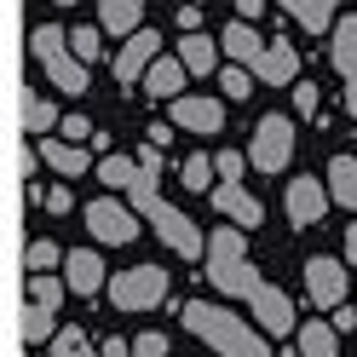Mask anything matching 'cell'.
I'll list each match as a JSON object with an SVG mask.
<instances>
[{"label": "cell", "instance_id": "6da1fadb", "mask_svg": "<svg viewBox=\"0 0 357 357\" xmlns=\"http://www.w3.org/2000/svg\"><path fill=\"white\" fill-rule=\"evenodd\" d=\"M185 328L196 334V340H208L213 351H225V357H271V340H259V334L231 317L225 305H208V300H190L185 305Z\"/></svg>", "mask_w": 357, "mask_h": 357}, {"label": "cell", "instance_id": "7a4b0ae2", "mask_svg": "<svg viewBox=\"0 0 357 357\" xmlns=\"http://www.w3.org/2000/svg\"><path fill=\"white\" fill-rule=\"evenodd\" d=\"M132 208L150 219V225H155V236H162L178 259H208V242L196 236V225H190V219L178 213V208H167V202H162V190H155V173H150V167L132 178Z\"/></svg>", "mask_w": 357, "mask_h": 357}, {"label": "cell", "instance_id": "3957f363", "mask_svg": "<svg viewBox=\"0 0 357 357\" xmlns=\"http://www.w3.org/2000/svg\"><path fill=\"white\" fill-rule=\"evenodd\" d=\"M208 282L225 300H254L259 271L248 265V248H242V225H219L208 236Z\"/></svg>", "mask_w": 357, "mask_h": 357}, {"label": "cell", "instance_id": "277c9868", "mask_svg": "<svg viewBox=\"0 0 357 357\" xmlns=\"http://www.w3.org/2000/svg\"><path fill=\"white\" fill-rule=\"evenodd\" d=\"M29 58L52 75L58 93H70V98H81V93H86V63L75 58V47H70V35H63V29H52V24L29 29Z\"/></svg>", "mask_w": 357, "mask_h": 357}, {"label": "cell", "instance_id": "5b68a950", "mask_svg": "<svg viewBox=\"0 0 357 357\" xmlns=\"http://www.w3.org/2000/svg\"><path fill=\"white\" fill-rule=\"evenodd\" d=\"M167 300V271L162 265H132V271L109 277V305L116 311H150Z\"/></svg>", "mask_w": 357, "mask_h": 357}, {"label": "cell", "instance_id": "8992f818", "mask_svg": "<svg viewBox=\"0 0 357 357\" xmlns=\"http://www.w3.org/2000/svg\"><path fill=\"white\" fill-rule=\"evenodd\" d=\"M288 155H294V121H288V116H259L248 162L265 167V173H282V167H288Z\"/></svg>", "mask_w": 357, "mask_h": 357}, {"label": "cell", "instance_id": "52a82bcc", "mask_svg": "<svg viewBox=\"0 0 357 357\" xmlns=\"http://www.w3.org/2000/svg\"><path fill=\"white\" fill-rule=\"evenodd\" d=\"M305 294L317 300L323 311H340V305H346V294H351V271H346L340 259H328V254L305 259Z\"/></svg>", "mask_w": 357, "mask_h": 357}, {"label": "cell", "instance_id": "ba28073f", "mask_svg": "<svg viewBox=\"0 0 357 357\" xmlns=\"http://www.w3.org/2000/svg\"><path fill=\"white\" fill-rule=\"evenodd\" d=\"M86 231L116 248V242H132L139 219H132V208H121V202H109V196H98V202H86Z\"/></svg>", "mask_w": 357, "mask_h": 357}, {"label": "cell", "instance_id": "9c48e42d", "mask_svg": "<svg viewBox=\"0 0 357 357\" xmlns=\"http://www.w3.org/2000/svg\"><path fill=\"white\" fill-rule=\"evenodd\" d=\"M328 202H334V196H328V185H323L317 173L288 178V219H294L300 231H305V225H317V219L328 213Z\"/></svg>", "mask_w": 357, "mask_h": 357}, {"label": "cell", "instance_id": "30bf717a", "mask_svg": "<svg viewBox=\"0 0 357 357\" xmlns=\"http://www.w3.org/2000/svg\"><path fill=\"white\" fill-rule=\"evenodd\" d=\"M248 305H254V317H259V328L271 334V340H282V334H294V300H288L282 288H271V282H259Z\"/></svg>", "mask_w": 357, "mask_h": 357}, {"label": "cell", "instance_id": "8fae6325", "mask_svg": "<svg viewBox=\"0 0 357 357\" xmlns=\"http://www.w3.org/2000/svg\"><path fill=\"white\" fill-rule=\"evenodd\" d=\"M155 58H162V35H155V29H139V35L121 47V58H116V81L139 86V81L150 75V63H155Z\"/></svg>", "mask_w": 357, "mask_h": 357}, {"label": "cell", "instance_id": "7c38bea8", "mask_svg": "<svg viewBox=\"0 0 357 357\" xmlns=\"http://www.w3.org/2000/svg\"><path fill=\"white\" fill-rule=\"evenodd\" d=\"M254 75L265 81V86H294L300 81V52L288 47V40H265V52H259V63H254Z\"/></svg>", "mask_w": 357, "mask_h": 357}, {"label": "cell", "instance_id": "4fadbf2b", "mask_svg": "<svg viewBox=\"0 0 357 357\" xmlns=\"http://www.w3.org/2000/svg\"><path fill=\"white\" fill-rule=\"evenodd\" d=\"M173 109V127H185V132H219V127H225V104H219V98H173L167 104Z\"/></svg>", "mask_w": 357, "mask_h": 357}, {"label": "cell", "instance_id": "5bb4252c", "mask_svg": "<svg viewBox=\"0 0 357 357\" xmlns=\"http://www.w3.org/2000/svg\"><path fill=\"white\" fill-rule=\"evenodd\" d=\"M63 282H70V294H98L104 288V259L86 254V248H70L63 254Z\"/></svg>", "mask_w": 357, "mask_h": 357}, {"label": "cell", "instance_id": "9a60e30c", "mask_svg": "<svg viewBox=\"0 0 357 357\" xmlns=\"http://www.w3.org/2000/svg\"><path fill=\"white\" fill-rule=\"evenodd\" d=\"M185 75H190V70H185L178 58H155V63H150V75H144V93L173 104V98H185V93H178V86H185Z\"/></svg>", "mask_w": 357, "mask_h": 357}, {"label": "cell", "instance_id": "2e32d148", "mask_svg": "<svg viewBox=\"0 0 357 357\" xmlns=\"http://www.w3.org/2000/svg\"><path fill=\"white\" fill-rule=\"evenodd\" d=\"M213 208L225 213L231 225H259V202H254L242 185H219V190H213Z\"/></svg>", "mask_w": 357, "mask_h": 357}, {"label": "cell", "instance_id": "e0dca14e", "mask_svg": "<svg viewBox=\"0 0 357 357\" xmlns=\"http://www.w3.org/2000/svg\"><path fill=\"white\" fill-rule=\"evenodd\" d=\"M139 17H144V0H98V24L109 35H139Z\"/></svg>", "mask_w": 357, "mask_h": 357}, {"label": "cell", "instance_id": "ac0fdd59", "mask_svg": "<svg viewBox=\"0 0 357 357\" xmlns=\"http://www.w3.org/2000/svg\"><path fill=\"white\" fill-rule=\"evenodd\" d=\"M40 162L63 178H75V173H86V150L70 144V139H40Z\"/></svg>", "mask_w": 357, "mask_h": 357}, {"label": "cell", "instance_id": "d6986e66", "mask_svg": "<svg viewBox=\"0 0 357 357\" xmlns=\"http://www.w3.org/2000/svg\"><path fill=\"white\" fill-rule=\"evenodd\" d=\"M259 52H265V40H259L254 24H242V17H236V24H225V58H236V63H248V70H254Z\"/></svg>", "mask_w": 357, "mask_h": 357}, {"label": "cell", "instance_id": "ffe728a7", "mask_svg": "<svg viewBox=\"0 0 357 357\" xmlns=\"http://www.w3.org/2000/svg\"><path fill=\"white\" fill-rule=\"evenodd\" d=\"M300 357H340V328L334 323H300Z\"/></svg>", "mask_w": 357, "mask_h": 357}, {"label": "cell", "instance_id": "44dd1931", "mask_svg": "<svg viewBox=\"0 0 357 357\" xmlns=\"http://www.w3.org/2000/svg\"><path fill=\"white\" fill-rule=\"evenodd\" d=\"M328 196L357 213V162H351V155H334V162H328Z\"/></svg>", "mask_w": 357, "mask_h": 357}, {"label": "cell", "instance_id": "7402d4cb", "mask_svg": "<svg viewBox=\"0 0 357 357\" xmlns=\"http://www.w3.org/2000/svg\"><path fill=\"white\" fill-rule=\"evenodd\" d=\"M277 6L288 12V17H300V24L317 35V29H334L340 17H334V0H277Z\"/></svg>", "mask_w": 357, "mask_h": 357}, {"label": "cell", "instance_id": "603a6c76", "mask_svg": "<svg viewBox=\"0 0 357 357\" xmlns=\"http://www.w3.org/2000/svg\"><path fill=\"white\" fill-rule=\"evenodd\" d=\"M178 63H185L190 75H208V70H219V47L208 35H185L178 40Z\"/></svg>", "mask_w": 357, "mask_h": 357}, {"label": "cell", "instance_id": "cb8c5ba5", "mask_svg": "<svg viewBox=\"0 0 357 357\" xmlns=\"http://www.w3.org/2000/svg\"><path fill=\"white\" fill-rule=\"evenodd\" d=\"M334 70L346 81H357V17H340V24H334Z\"/></svg>", "mask_w": 357, "mask_h": 357}, {"label": "cell", "instance_id": "d4e9b609", "mask_svg": "<svg viewBox=\"0 0 357 357\" xmlns=\"http://www.w3.org/2000/svg\"><path fill=\"white\" fill-rule=\"evenodd\" d=\"M63 294H70V282H63V277H52V271L29 277V305H40V311H58V305H63Z\"/></svg>", "mask_w": 357, "mask_h": 357}, {"label": "cell", "instance_id": "484cf974", "mask_svg": "<svg viewBox=\"0 0 357 357\" xmlns=\"http://www.w3.org/2000/svg\"><path fill=\"white\" fill-rule=\"evenodd\" d=\"M17 104H24V132H52L58 127V109L40 93H17Z\"/></svg>", "mask_w": 357, "mask_h": 357}, {"label": "cell", "instance_id": "4316f807", "mask_svg": "<svg viewBox=\"0 0 357 357\" xmlns=\"http://www.w3.org/2000/svg\"><path fill=\"white\" fill-rule=\"evenodd\" d=\"M139 173L144 167L132 162V155H104V162H98V178H104L109 190H132V178H139Z\"/></svg>", "mask_w": 357, "mask_h": 357}, {"label": "cell", "instance_id": "83f0119b", "mask_svg": "<svg viewBox=\"0 0 357 357\" xmlns=\"http://www.w3.org/2000/svg\"><path fill=\"white\" fill-rule=\"evenodd\" d=\"M52 317H58V311H40V305H29V311H24V340H29V346H40V340H58Z\"/></svg>", "mask_w": 357, "mask_h": 357}, {"label": "cell", "instance_id": "f1b7e54d", "mask_svg": "<svg viewBox=\"0 0 357 357\" xmlns=\"http://www.w3.org/2000/svg\"><path fill=\"white\" fill-rule=\"evenodd\" d=\"M24 265H29V277H40V271H52V265H63V248L58 242H29V254H24Z\"/></svg>", "mask_w": 357, "mask_h": 357}, {"label": "cell", "instance_id": "f546056e", "mask_svg": "<svg viewBox=\"0 0 357 357\" xmlns=\"http://www.w3.org/2000/svg\"><path fill=\"white\" fill-rule=\"evenodd\" d=\"M52 357H104V351H93V340H86L81 328H58V340H52Z\"/></svg>", "mask_w": 357, "mask_h": 357}, {"label": "cell", "instance_id": "4dcf8cb0", "mask_svg": "<svg viewBox=\"0 0 357 357\" xmlns=\"http://www.w3.org/2000/svg\"><path fill=\"white\" fill-rule=\"evenodd\" d=\"M213 155H190L185 162V190H213Z\"/></svg>", "mask_w": 357, "mask_h": 357}, {"label": "cell", "instance_id": "1f68e13d", "mask_svg": "<svg viewBox=\"0 0 357 357\" xmlns=\"http://www.w3.org/2000/svg\"><path fill=\"white\" fill-rule=\"evenodd\" d=\"M254 81H259V75H254V70H242V63H236V70H225V98H248V93H254Z\"/></svg>", "mask_w": 357, "mask_h": 357}, {"label": "cell", "instance_id": "d6a6232c", "mask_svg": "<svg viewBox=\"0 0 357 357\" xmlns=\"http://www.w3.org/2000/svg\"><path fill=\"white\" fill-rule=\"evenodd\" d=\"M70 47H75V58H81V63H93L104 40H98V29H75V35H70Z\"/></svg>", "mask_w": 357, "mask_h": 357}, {"label": "cell", "instance_id": "836d02e7", "mask_svg": "<svg viewBox=\"0 0 357 357\" xmlns=\"http://www.w3.org/2000/svg\"><path fill=\"white\" fill-rule=\"evenodd\" d=\"M213 167H219V178H225V185H236V178H242V167H248V162H242L236 150H219V155H213Z\"/></svg>", "mask_w": 357, "mask_h": 357}, {"label": "cell", "instance_id": "e575fe53", "mask_svg": "<svg viewBox=\"0 0 357 357\" xmlns=\"http://www.w3.org/2000/svg\"><path fill=\"white\" fill-rule=\"evenodd\" d=\"M132 357H167V334H139V340H132Z\"/></svg>", "mask_w": 357, "mask_h": 357}, {"label": "cell", "instance_id": "d590c367", "mask_svg": "<svg viewBox=\"0 0 357 357\" xmlns=\"http://www.w3.org/2000/svg\"><path fill=\"white\" fill-rule=\"evenodd\" d=\"M294 109L300 116H317V86L311 81H294Z\"/></svg>", "mask_w": 357, "mask_h": 357}, {"label": "cell", "instance_id": "8d00e7d4", "mask_svg": "<svg viewBox=\"0 0 357 357\" xmlns=\"http://www.w3.org/2000/svg\"><path fill=\"white\" fill-rule=\"evenodd\" d=\"M47 208H52V213H70V208H75V190L52 185V190H47Z\"/></svg>", "mask_w": 357, "mask_h": 357}, {"label": "cell", "instance_id": "74e56055", "mask_svg": "<svg viewBox=\"0 0 357 357\" xmlns=\"http://www.w3.org/2000/svg\"><path fill=\"white\" fill-rule=\"evenodd\" d=\"M93 132H98V127H86V116H70V121H63V139H70V144H75V139H93Z\"/></svg>", "mask_w": 357, "mask_h": 357}, {"label": "cell", "instance_id": "f35d334b", "mask_svg": "<svg viewBox=\"0 0 357 357\" xmlns=\"http://www.w3.org/2000/svg\"><path fill=\"white\" fill-rule=\"evenodd\" d=\"M259 12H265V0H236V17H242V24H254Z\"/></svg>", "mask_w": 357, "mask_h": 357}, {"label": "cell", "instance_id": "ab89813d", "mask_svg": "<svg viewBox=\"0 0 357 357\" xmlns=\"http://www.w3.org/2000/svg\"><path fill=\"white\" fill-rule=\"evenodd\" d=\"M139 167H150V173L162 167V144H144V150H139Z\"/></svg>", "mask_w": 357, "mask_h": 357}, {"label": "cell", "instance_id": "60d3db41", "mask_svg": "<svg viewBox=\"0 0 357 357\" xmlns=\"http://www.w3.org/2000/svg\"><path fill=\"white\" fill-rule=\"evenodd\" d=\"M98 351H104V357H132V346H127V340H104Z\"/></svg>", "mask_w": 357, "mask_h": 357}, {"label": "cell", "instance_id": "b9f144b4", "mask_svg": "<svg viewBox=\"0 0 357 357\" xmlns=\"http://www.w3.org/2000/svg\"><path fill=\"white\" fill-rule=\"evenodd\" d=\"M334 328H357V311H351V305H340V311H334Z\"/></svg>", "mask_w": 357, "mask_h": 357}, {"label": "cell", "instance_id": "7bdbcfd3", "mask_svg": "<svg viewBox=\"0 0 357 357\" xmlns=\"http://www.w3.org/2000/svg\"><path fill=\"white\" fill-rule=\"evenodd\" d=\"M346 109H351V121H357V81H346Z\"/></svg>", "mask_w": 357, "mask_h": 357}, {"label": "cell", "instance_id": "ee69618b", "mask_svg": "<svg viewBox=\"0 0 357 357\" xmlns=\"http://www.w3.org/2000/svg\"><path fill=\"white\" fill-rule=\"evenodd\" d=\"M346 254H351V259H357V225H351V231H346Z\"/></svg>", "mask_w": 357, "mask_h": 357}, {"label": "cell", "instance_id": "f6af8a7d", "mask_svg": "<svg viewBox=\"0 0 357 357\" xmlns=\"http://www.w3.org/2000/svg\"><path fill=\"white\" fill-rule=\"evenodd\" d=\"M52 6H75V0H52Z\"/></svg>", "mask_w": 357, "mask_h": 357}]
</instances>
